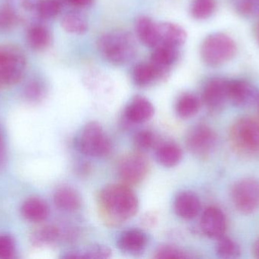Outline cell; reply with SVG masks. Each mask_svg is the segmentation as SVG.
Masks as SVG:
<instances>
[{
    "label": "cell",
    "mask_w": 259,
    "mask_h": 259,
    "mask_svg": "<svg viewBox=\"0 0 259 259\" xmlns=\"http://www.w3.org/2000/svg\"><path fill=\"white\" fill-rule=\"evenodd\" d=\"M155 258L158 259H171V258H188L189 256L187 254L184 253L180 249H175L174 247H164L160 248L155 255Z\"/></svg>",
    "instance_id": "37"
},
{
    "label": "cell",
    "mask_w": 259,
    "mask_h": 259,
    "mask_svg": "<svg viewBox=\"0 0 259 259\" xmlns=\"http://www.w3.org/2000/svg\"><path fill=\"white\" fill-rule=\"evenodd\" d=\"M258 93L250 82L243 79L228 81V99L234 106L246 107L257 101Z\"/></svg>",
    "instance_id": "11"
},
{
    "label": "cell",
    "mask_w": 259,
    "mask_h": 259,
    "mask_svg": "<svg viewBox=\"0 0 259 259\" xmlns=\"http://www.w3.org/2000/svg\"><path fill=\"white\" fill-rule=\"evenodd\" d=\"M62 6L57 0H41L39 6V15L40 19H51L57 16Z\"/></svg>",
    "instance_id": "31"
},
{
    "label": "cell",
    "mask_w": 259,
    "mask_h": 259,
    "mask_svg": "<svg viewBox=\"0 0 259 259\" xmlns=\"http://www.w3.org/2000/svg\"><path fill=\"white\" fill-rule=\"evenodd\" d=\"M157 161L165 167H173L178 165L183 158L181 147L175 143L167 142L161 144L155 153Z\"/></svg>",
    "instance_id": "23"
},
{
    "label": "cell",
    "mask_w": 259,
    "mask_h": 259,
    "mask_svg": "<svg viewBox=\"0 0 259 259\" xmlns=\"http://www.w3.org/2000/svg\"><path fill=\"white\" fill-rule=\"evenodd\" d=\"M233 149L246 157H259V120L243 117L237 120L230 130Z\"/></svg>",
    "instance_id": "3"
},
{
    "label": "cell",
    "mask_w": 259,
    "mask_h": 259,
    "mask_svg": "<svg viewBox=\"0 0 259 259\" xmlns=\"http://www.w3.org/2000/svg\"><path fill=\"white\" fill-rule=\"evenodd\" d=\"M174 208L178 217L184 220H191L196 217L200 211V201L194 193L183 192L175 199Z\"/></svg>",
    "instance_id": "16"
},
{
    "label": "cell",
    "mask_w": 259,
    "mask_h": 259,
    "mask_svg": "<svg viewBox=\"0 0 259 259\" xmlns=\"http://www.w3.org/2000/svg\"><path fill=\"white\" fill-rule=\"evenodd\" d=\"M100 202L106 215L118 222L134 217L138 210L137 196L126 186H108L101 192Z\"/></svg>",
    "instance_id": "1"
},
{
    "label": "cell",
    "mask_w": 259,
    "mask_h": 259,
    "mask_svg": "<svg viewBox=\"0 0 259 259\" xmlns=\"http://www.w3.org/2000/svg\"><path fill=\"white\" fill-rule=\"evenodd\" d=\"M237 53L234 40L223 33H214L202 41L200 55L205 65L219 67L231 60Z\"/></svg>",
    "instance_id": "4"
},
{
    "label": "cell",
    "mask_w": 259,
    "mask_h": 259,
    "mask_svg": "<svg viewBox=\"0 0 259 259\" xmlns=\"http://www.w3.org/2000/svg\"><path fill=\"white\" fill-rule=\"evenodd\" d=\"M228 81L222 78H214L205 84L202 91V101L208 109L219 110L229 101Z\"/></svg>",
    "instance_id": "10"
},
{
    "label": "cell",
    "mask_w": 259,
    "mask_h": 259,
    "mask_svg": "<svg viewBox=\"0 0 259 259\" xmlns=\"http://www.w3.org/2000/svg\"><path fill=\"white\" fill-rule=\"evenodd\" d=\"M19 24L13 12L7 6L0 9V30H9Z\"/></svg>",
    "instance_id": "35"
},
{
    "label": "cell",
    "mask_w": 259,
    "mask_h": 259,
    "mask_svg": "<svg viewBox=\"0 0 259 259\" xmlns=\"http://www.w3.org/2000/svg\"><path fill=\"white\" fill-rule=\"evenodd\" d=\"M200 104V100L195 94L190 93L183 94L177 102V114L181 118H190L197 114Z\"/></svg>",
    "instance_id": "26"
},
{
    "label": "cell",
    "mask_w": 259,
    "mask_h": 259,
    "mask_svg": "<svg viewBox=\"0 0 259 259\" xmlns=\"http://www.w3.org/2000/svg\"><path fill=\"white\" fill-rule=\"evenodd\" d=\"M27 41L29 47L33 50H45L51 43V34L44 26L33 24L27 30Z\"/></svg>",
    "instance_id": "24"
},
{
    "label": "cell",
    "mask_w": 259,
    "mask_h": 259,
    "mask_svg": "<svg viewBox=\"0 0 259 259\" xmlns=\"http://www.w3.org/2000/svg\"><path fill=\"white\" fill-rule=\"evenodd\" d=\"M231 197L236 208L243 214H252L259 208V183L252 179L239 181L233 187Z\"/></svg>",
    "instance_id": "7"
},
{
    "label": "cell",
    "mask_w": 259,
    "mask_h": 259,
    "mask_svg": "<svg viewBox=\"0 0 259 259\" xmlns=\"http://www.w3.org/2000/svg\"><path fill=\"white\" fill-rule=\"evenodd\" d=\"M217 240L216 253L220 258L234 259L240 257L241 250L237 242L225 235Z\"/></svg>",
    "instance_id": "27"
},
{
    "label": "cell",
    "mask_w": 259,
    "mask_h": 259,
    "mask_svg": "<svg viewBox=\"0 0 259 259\" xmlns=\"http://www.w3.org/2000/svg\"><path fill=\"white\" fill-rule=\"evenodd\" d=\"M216 6V0H192L190 13L195 19H207L215 12Z\"/></svg>",
    "instance_id": "28"
},
{
    "label": "cell",
    "mask_w": 259,
    "mask_h": 259,
    "mask_svg": "<svg viewBox=\"0 0 259 259\" xmlns=\"http://www.w3.org/2000/svg\"><path fill=\"white\" fill-rule=\"evenodd\" d=\"M200 226L205 235L218 240L225 235L227 228L226 217L223 211L219 208L209 207L202 214Z\"/></svg>",
    "instance_id": "12"
},
{
    "label": "cell",
    "mask_w": 259,
    "mask_h": 259,
    "mask_svg": "<svg viewBox=\"0 0 259 259\" xmlns=\"http://www.w3.org/2000/svg\"><path fill=\"white\" fill-rule=\"evenodd\" d=\"M62 28L72 34L81 35L88 30V23L84 15L77 11H70L61 20Z\"/></svg>",
    "instance_id": "25"
},
{
    "label": "cell",
    "mask_w": 259,
    "mask_h": 259,
    "mask_svg": "<svg viewBox=\"0 0 259 259\" xmlns=\"http://www.w3.org/2000/svg\"><path fill=\"white\" fill-rule=\"evenodd\" d=\"M27 65L25 55L16 46L0 45V88L20 82Z\"/></svg>",
    "instance_id": "5"
},
{
    "label": "cell",
    "mask_w": 259,
    "mask_h": 259,
    "mask_svg": "<svg viewBox=\"0 0 259 259\" xmlns=\"http://www.w3.org/2000/svg\"><path fill=\"white\" fill-rule=\"evenodd\" d=\"M22 215L28 220L40 222L48 217L50 209L48 205L39 198H31L24 202L21 207Z\"/></svg>",
    "instance_id": "22"
},
{
    "label": "cell",
    "mask_w": 259,
    "mask_h": 259,
    "mask_svg": "<svg viewBox=\"0 0 259 259\" xmlns=\"http://www.w3.org/2000/svg\"><path fill=\"white\" fill-rule=\"evenodd\" d=\"M147 235L138 229H131L123 232L117 240V246L124 253L138 255L147 247Z\"/></svg>",
    "instance_id": "15"
},
{
    "label": "cell",
    "mask_w": 259,
    "mask_h": 259,
    "mask_svg": "<svg viewBox=\"0 0 259 259\" xmlns=\"http://www.w3.org/2000/svg\"><path fill=\"white\" fill-rule=\"evenodd\" d=\"M148 161L138 153L129 154L120 163L119 175L125 183L130 185L141 182L148 172Z\"/></svg>",
    "instance_id": "9"
},
{
    "label": "cell",
    "mask_w": 259,
    "mask_h": 259,
    "mask_svg": "<svg viewBox=\"0 0 259 259\" xmlns=\"http://www.w3.org/2000/svg\"><path fill=\"white\" fill-rule=\"evenodd\" d=\"M24 94L26 97L30 101H39L45 96V85L41 81L33 79L26 85Z\"/></svg>",
    "instance_id": "32"
},
{
    "label": "cell",
    "mask_w": 259,
    "mask_h": 259,
    "mask_svg": "<svg viewBox=\"0 0 259 259\" xmlns=\"http://www.w3.org/2000/svg\"><path fill=\"white\" fill-rule=\"evenodd\" d=\"M153 49L150 62L167 70H170V68L178 62L181 55L180 47L174 46L159 44Z\"/></svg>",
    "instance_id": "20"
},
{
    "label": "cell",
    "mask_w": 259,
    "mask_h": 259,
    "mask_svg": "<svg viewBox=\"0 0 259 259\" xmlns=\"http://www.w3.org/2000/svg\"><path fill=\"white\" fill-rule=\"evenodd\" d=\"M94 0H68V4L74 7L84 8L91 6Z\"/></svg>",
    "instance_id": "38"
},
{
    "label": "cell",
    "mask_w": 259,
    "mask_h": 259,
    "mask_svg": "<svg viewBox=\"0 0 259 259\" xmlns=\"http://www.w3.org/2000/svg\"><path fill=\"white\" fill-rule=\"evenodd\" d=\"M255 36H256L257 41L259 44V21L255 27Z\"/></svg>",
    "instance_id": "41"
},
{
    "label": "cell",
    "mask_w": 259,
    "mask_h": 259,
    "mask_svg": "<svg viewBox=\"0 0 259 259\" xmlns=\"http://www.w3.org/2000/svg\"><path fill=\"white\" fill-rule=\"evenodd\" d=\"M59 231L53 226H47L36 231L32 235L31 241L36 246L53 243L57 240Z\"/></svg>",
    "instance_id": "30"
},
{
    "label": "cell",
    "mask_w": 259,
    "mask_h": 259,
    "mask_svg": "<svg viewBox=\"0 0 259 259\" xmlns=\"http://www.w3.org/2000/svg\"><path fill=\"white\" fill-rule=\"evenodd\" d=\"M134 142L136 147L140 150H149L155 144V135L150 131H140L134 136Z\"/></svg>",
    "instance_id": "34"
},
{
    "label": "cell",
    "mask_w": 259,
    "mask_h": 259,
    "mask_svg": "<svg viewBox=\"0 0 259 259\" xmlns=\"http://www.w3.org/2000/svg\"><path fill=\"white\" fill-rule=\"evenodd\" d=\"M77 151L86 156L101 158L111 150V143L103 127L97 122L88 123L76 138Z\"/></svg>",
    "instance_id": "6"
},
{
    "label": "cell",
    "mask_w": 259,
    "mask_h": 259,
    "mask_svg": "<svg viewBox=\"0 0 259 259\" xmlns=\"http://www.w3.org/2000/svg\"><path fill=\"white\" fill-rule=\"evenodd\" d=\"M153 105L143 97H134L125 109V117L131 123H143L153 117Z\"/></svg>",
    "instance_id": "18"
},
{
    "label": "cell",
    "mask_w": 259,
    "mask_h": 259,
    "mask_svg": "<svg viewBox=\"0 0 259 259\" xmlns=\"http://www.w3.org/2000/svg\"><path fill=\"white\" fill-rule=\"evenodd\" d=\"M41 0H7L6 6L13 12L18 22L29 23L30 26L40 19L39 6Z\"/></svg>",
    "instance_id": "14"
},
{
    "label": "cell",
    "mask_w": 259,
    "mask_h": 259,
    "mask_svg": "<svg viewBox=\"0 0 259 259\" xmlns=\"http://www.w3.org/2000/svg\"><path fill=\"white\" fill-rule=\"evenodd\" d=\"M58 2L61 3L62 6H65V4H68V0H57Z\"/></svg>",
    "instance_id": "42"
},
{
    "label": "cell",
    "mask_w": 259,
    "mask_h": 259,
    "mask_svg": "<svg viewBox=\"0 0 259 259\" xmlns=\"http://www.w3.org/2000/svg\"><path fill=\"white\" fill-rule=\"evenodd\" d=\"M4 161V146H3V137L0 132V167L3 165Z\"/></svg>",
    "instance_id": "39"
},
{
    "label": "cell",
    "mask_w": 259,
    "mask_h": 259,
    "mask_svg": "<svg viewBox=\"0 0 259 259\" xmlns=\"http://www.w3.org/2000/svg\"><path fill=\"white\" fill-rule=\"evenodd\" d=\"M15 240L8 235L0 236V258L9 259L15 254Z\"/></svg>",
    "instance_id": "36"
},
{
    "label": "cell",
    "mask_w": 259,
    "mask_h": 259,
    "mask_svg": "<svg viewBox=\"0 0 259 259\" xmlns=\"http://www.w3.org/2000/svg\"><path fill=\"white\" fill-rule=\"evenodd\" d=\"M135 30L140 42L149 48H155L159 44L158 23L147 16H140L135 23Z\"/></svg>",
    "instance_id": "17"
},
{
    "label": "cell",
    "mask_w": 259,
    "mask_h": 259,
    "mask_svg": "<svg viewBox=\"0 0 259 259\" xmlns=\"http://www.w3.org/2000/svg\"><path fill=\"white\" fill-rule=\"evenodd\" d=\"M236 9L245 16H259V0H234Z\"/></svg>",
    "instance_id": "33"
},
{
    "label": "cell",
    "mask_w": 259,
    "mask_h": 259,
    "mask_svg": "<svg viewBox=\"0 0 259 259\" xmlns=\"http://www.w3.org/2000/svg\"><path fill=\"white\" fill-rule=\"evenodd\" d=\"M217 142L215 132L205 125L195 126L187 138L189 150L200 158L208 157L214 150Z\"/></svg>",
    "instance_id": "8"
},
{
    "label": "cell",
    "mask_w": 259,
    "mask_h": 259,
    "mask_svg": "<svg viewBox=\"0 0 259 259\" xmlns=\"http://www.w3.org/2000/svg\"><path fill=\"white\" fill-rule=\"evenodd\" d=\"M158 34L159 44L177 47L184 45L187 38L186 30L178 24L172 22L158 23Z\"/></svg>",
    "instance_id": "19"
},
{
    "label": "cell",
    "mask_w": 259,
    "mask_h": 259,
    "mask_svg": "<svg viewBox=\"0 0 259 259\" xmlns=\"http://www.w3.org/2000/svg\"><path fill=\"white\" fill-rule=\"evenodd\" d=\"M54 202L59 209L65 211H77L81 205L80 195L71 187H61L55 193Z\"/></svg>",
    "instance_id": "21"
},
{
    "label": "cell",
    "mask_w": 259,
    "mask_h": 259,
    "mask_svg": "<svg viewBox=\"0 0 259 259\" xmlns=\"http://www.w3.org/2000/svg\"><path fill=\"white\" fill-rule=\"evenodd\" d=\"M257 101H258V108H259V97H258V100H257Z\"/></svg>",
    "instance_id": "43"
},
{
    "label": "cell",
    "mask_w": 259,
    "mask_h": 259,
    "mask_svg": "<svg viewBox=\"0 0 259 259\" xmlns=\"http://www.w3.org/2000/svg\"><path fill=\"white\" fill-rule=\"evenodd\" d=\"M110 249L107 246L102 245H94L88 249L81 252H74L68 253L65 256L67 258H107L111 255Z\"/></svg>",
    "instance_id": "29"
},
{
    "label": "cell",
    "mask_w": 259,
    "mask_h": 259,
    "mask_svg": "<svg viewBox=\"0 0 259 259\" xmlns=\"http://www.w3.org/2000/svg\"><path fill=\"white\" fill-rule=\"evenodd\" d=\"M252 253L255 258H259V237L255 243H254L253 247H252Z\"/></svg>",
    "instance_id": "40"
},
{
    "label": "cell",
    "mask_w": 259,
    "mask_h": 259,
    "mask_svg": "<svg viewBox=\"0 0 259 259\" xmlns=\"http://www.w3.org/2000/svg\"><path fill=\"white\" fill-rule=\"evenodd\" d=\"M169 72L170 70L161 68L150 61L141 62L136 65L133 69V81L137 86L144 88L166 79Z\"/></svg>",
    "instance_id": "13"
},
{
    "label": "cell",
    "mask_w": 259,
    "mask_h": 259,
    "mask_svg": "<svg viewBox=\"0 0 259 259\" xmlns=\"http://www.w3.org/2000/svg\"><path fill=\"white\" fill-rule=\"evenodd\" d=\"M97 44L102 57L112 65L128 63L137 53L135 40L125 31L116 30L104 33L99 38Z\"/></svg>",
    "instance_id": "2"
}]
</instances>
